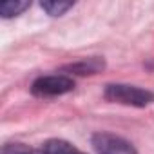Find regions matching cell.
Listing matches in <instances>:
<instances>
[{
  "mask_svg": "<svg viewBox=\"0 0 154 154\" xmlns=\"http://www.w3.org/2000/svg\"><path fill=\"white\" fill-rule=\"evenodd\" d=\"M103 96L111 103L129 105V107H147L154 103V93L129 84H107Z\"/></svg>",
  "mask_w": 154,
  "mask_h": 154,
  "instance_id": "6da1fadb",
  "label": "cell"
},
{
  "mask_svg": "<svg viewBox=\"0 0 154 154\" xmlns=\"http://www.w3.org/2000/svg\"><path fill=\"white\" fill-rule=\"evenodd\" d=\"M74 89V80L67 74H49L40 76L31 85V93L38 98H53L67 94Z\"/></svg>",
  "mask_w": 154,
  "mask_h": 154,
  "instance_id": "7a4b0ae2",
  "label": "cell"
},
{
  "mask_svg": "<svg viewBox=\"0 0 154 154\" xmlns=\"http://www.w3.org/2000/svg\"><path fill=\"white\" fill-rule=\"evenodd\" d=\"M91 143L98 154H138L136 149L125 138L112 132H105V131L94 132L91 138Z\"/></svg>",
  "mask_w": 154,
  "mask_h": 154,
  "instance_id": "3957f363",
  "label": "cell"
},
{
  "mask_svg": "<svg viewBox=\"0 0 154 154\" xmlns=\"http://www.w3.org/2000/svg\"><path fill=\"white\" fill-rule=\"evenodd\" d=\"M105 69V60L100 58V56H93V58H82L78 62H72L69 65L63 67V71L71 72V74H80V76H85V74H98Z\"/></svg>",
  "mask_w": 154,
  "mask_h": 154,
  "instance_id": "277c9868",
  "label": "cell"
},
{
  "mask_svg": "<svg viewBox=\"0 0 154 154\" xmlns=\"http://www.w3.org/2000/svg\"><path fill=\"white\" fill-rule=\"evenodd\" d=\"M42 150L45 154H85L82 152L78 147H74L72 143L65 141V140H60V138H53V140H47L44 145H42Z\"/></svg>",
  "mask_w": 154,
  "mask_h": 154,
  "instance_id": "5b68a950",
  "label": "cell"
},
{
  "mask_svg": "<svg viewBox=\"0 0 154 154\" xmlns=\"http://www.w3.org/2000/svg\"><path fill=\"white\" fill-rule=\"evenodd\" d=\"M31 2H27V0H24V2H18V0H9V2H4L0 4V15H2L4 18H11V17H18L20 13H24L26 9H29Z\"/></svg>",
  "mask_w": 154,
  "mask_h": 154,
  "instance_id": "8992f818",
  "label": "cell"
},
{
  "mask_svg": "<svg viewBox=\"0 0 154 154\" xmlns=\"http://www.w3.org/2000/svg\"><path fill=\"white\" fill-rule=\"evenodd\" d=\"M72 2H56V0H45L40 2V8L49 15V17H62L69 9H72Z\"/></svg>",
  "mask_w": 154,
  "mask_h": 154,
  "instance_id": "52a82bcc",
  "label": "cell"
},
{
  "mask_svg": "<svg viewBox=\"0 0 154 154\" xmlns=\"http://www.w3.org/2000/svg\"><path fill=\"white\" fill-rule=\"evenodd\" d=\"M2 154H45V152L31 149V147H27L24 143H8L2 149Z\"/></svg>",
  "mask_w": 154,
  "mask_h": 154,
  "instance_id": "ba28073f",
  "label": "cell"
}]
</instances>
